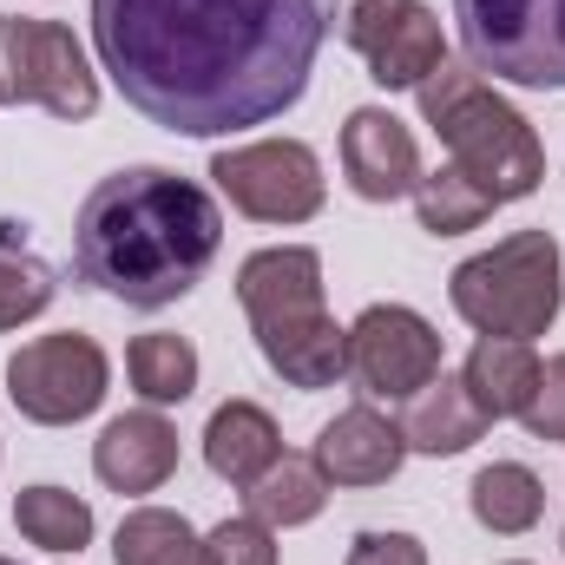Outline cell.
Segmentation results:
<instances>
[{"label":"cell","instance_id":"cell-1","mask_svg":"<svg viewBox=\"0 0 565 565\" xmlns=\"http://www.w3.org/2000/svg\"><path fill=\"white\" fill-rule=\"evenodd\" d=\"M329 20V0H93V46L139 119L231 139L309 93Z\"/></svg>","mask_w":565,"mask_h":565},{"label":"cell","instance_id":"cell-2","mask_svg":"<svg viewBox=\"0 0 565 565\" xmlns=\"http://www.w3.org/2000/svg\"><path fill=\"white\" fill-rule=\"evenodd\" d=\"M217 244H224L217 198L164 164H126L99 178L73 224L79 282L106 289L126 309L184 302L217 264Z\"/></svg>","mask_w":565,"mask_h":565},{"label":"cell","instance_id":"cell-3","mask_svg":"<svg viewBox=\"0 0 565 565\" xmlns=\"http://www.w3.org/2000/svg\"><path fill=\"white\" fill-rule=\"evenodd\" d=\"M237 302L250 316L257 355L289 388L316 395L349 375V329L322 302V257L309 244H270L237 264Z\"/></svg>","mask_w":565,"mask_h":565},{"label":"cell","instance_id":"cell-4","mask_svg":"<svg viewBox=\"0 0 565 565\" xmlns=\"http://www.w3.org/2000/svg\"><path fill=\"white\" fill-rule=\"evenodd\" d=\"M422 119L447 145V164L467 171L493 204H520L546 184V145L526 126L520 106H507L467 60H440L415 86Z\"/></svg>","mask_w":565,"mask_h":565},{"label":"cell","instance_id":"cell-5","mask_svg":"<svg viewBox=\"0 0 565 565\" xmlns=\"http://www.w3.org/2000/svg\"><path fill=\"white\" fill-rule=\"evenodd\" d=\"M447 302L480 335H513V342L546 335L565 309L559 237L553 231H513V237H500L493 250L467 257L447 277Z\"/></svg>","mask_w":565,"mask_h":565},{"label":"cell","instance_id":"cell-6","mask_svg":"<svg viewBox=\"0 0 565 565\" xmlns=\"http://www.w3.org/2000/svg\"><path fill=\"white\" fill-rule=\"evenodd\" d=\"M467 66L526 93L565 86V0H454Z\"/></svg>","mask_w":565,"mask_h":565},{"label":"cell","instance_id":"cell-7","mask_svg":"<svg viewBox=\"0 0 565 565\" xmlns=\"http://www.w3.org/2000/svg\"><path fill=\"white\" fill-rule=\"evenodd\" d=\"M0 86L7 106H40L66 126L99 113V73L73 26L40 20V13H7L0 20Z\"/></svg>","mask_w":565,"mask_h":565},{"label":"cell","instance_id":"cell-8","mask_svg":"<svg viewBox=\"0 0 565 565\" xmlns=\"http://www.w3.org/2000/svg\"><path fill=\"white\" fill-rule=\"evenodd\" d=\"M113 388V362L93 335L60 329V335H33L7 355V402L33 427H73L86 422Z\"/></svg>","mask_w":565,"mask_h":565},{"label":"cell","instance_id":"cell-9","mask_svg":"<svg viewBox=\"0 0 565 565\" xmlns=\"http://www.w3.org/2000/svg\"><path fill=\"white\" fill-rule=\"evenodd\" d=\"M217 191L231 198V211L257 217V224H309L329 198L322 158L302 139H250V145H224L211 158Z\"/></svg>","mask_w":565,"mask_h":565},{"label":"cell","instance_id":"cell-10","mask_svg":"<svg viewBox=\"0 0 565 565\" xmlns=\"http://www.w3.org/2000/svg\"><path fill=\"white\" fill-rule=\"evenodd\" d=\"M349 375L375 402H408L440 375V329L408 302H369L349 322Z\"/></svg>","mask_w":565,"mask_h":565},{"label":"cell","instance_id":"cell-11","mask_svg":"<svg viewBox=\"0 0 565 565\" xmlns=\"http://www.w3.org/2000/svg\"><path fill=\"white\" fill-rule=\"evenodd\" d=\"M342 40L362 53L369 79L382 93H415L427 73L447 60L440 13L422 0H342Z\"/></svg>","mask_w":565,"mask_h":565},{"label":"cell","instance_id":"cell-12","mask_svg":"<svg viewBox=\"0 0 565 565\" xmlns=\"http://www.w3.org/2000/svg\"><path fill=\"white\" fill-rule=\"evenodd\" d=\"M342 178L362 204L415 198L422 184V145L388 106H355L342 119Z\"/></svg>","mask_w":565,"mask_h":565},{"label":"cell","instance_id":"cell-13","mask_svg":"<svg viewBox=\"0 0 565 565\" xmlns=\"http://www.w3.org/2000/svg\"><path fill=\"white\" fill-rule=\"evenodd\" d=\"M309 460L322 467L329 487H388L402 473V460H408V434H402V422H388L375 402H355V408H342L335 422L316 434Z\"/></svg>","mask_w":565,"mask_h":565},{"label":"cell","instance_id":"cell-14","mask_svg":"<svg viewBox=\"0 0 565 565\" xmlns=\"http://www.w3.org/2000/svg\"><path fill=\"white\" fill-rule=\"evenodd\" d=\"M93 473H99V487H113L119 500L158 493V487L178 473V427L164 422L158 408L113 415L106 434L93 440Z\"/></svg>","mask_w":565,"mask_h":565},{"label":"cell","instance_id":"cell-15","mask_svg":"<svg viewBox=\"0 0 565 565\" xmlns=\"http://www.w3.org/2000/svg\"><path fill=\"white\" fill-rule=\"evenodd\" d=\"M487 427L493 422L480 415V402L467 395L460 375H434L422 395H408V415H402L408 454H427V460H454V454H467Z\"/></svg>","mask_w":565,"mask_h":565},{"label":"cell","instance_id":"cell-16","mask_svg":"<svg viewBox=\"0 0 565 565\" xmlns=\"http://www.w3.org/2000/svg\"><path fill=\"white\" fill-rule=\"evenodd\" d=\"M282 460V434L270 422V408L257 402H224L211 422H204V467L231 487H250L257 473H270Z\"/></svg>","mask_w":565,"mask_h":565},{"label":"cell","instance_id":"cell-17","mask_svg":"<svg viewBox=\"0 0 565 565\" xmlns=\"http://www.w3.org/2000/svg\"><path fill=\"white\" fill-rule=\"evenodd\" d=\"M460 382H467V395L480 402L487 422H520L526 402H533V388H540V355H533V342L480 335L473 355H467V369H460Z\"/></svg>","mask_w":565,"mask_h":565},{"label":"cell","instance_id":"cell-18","mask_svg":"<svg viewBox=\"0 0 565 565\" xmlns=\"http://www.w3.org/2000/svg\"><path fill=\"white\" fill-rule=\"evenodd\" d=\"M467 507H473V520H480L487 533L520 540V533H533L540 513H546V480H540L526 460H493V467L473 473Z\"/></svg>","mask_w":565,"mask_h":565},{"label":"cell","instance_id":"cell-19","mask_svg":"<svg viewBox=\"0 0 565 565\" xmlns=\"http://www.w3.org/2000/svg\"><path fill=\"white\" fill-rule=\"evenodd\" d=\"M244 507H250V520H264L270 533H289V526H309V520L329 507V480H322V467H316L309 454H289V447H282L277 467L244 487Z\"/></svg>","mask_w":565,"mask_h":565},{"label":"cell","instance_id":"cell-20","mask_svg":"<svg viewBox=\"0 0 565 565\" xmlns=\"http://www.w3.org/2000/svg\"><path fill=\"white\" fill-rule=\"evenodd\" d=\"M13 533L40 553H60V559L73 553L79 559L93 546V507L66 487H20L13 493Z\"/></svg>","mask_w":565,"mask_h":565},{"label":"cell","instance_id":"cell-21","mask_svg":"<svg viewBox=\"0 0 565 565\" xmlns=\"http://www.w3.org/2000/svg\"><path fill=\"white\" fill-rule=\"evenodd\" d=\"M126 375H132V395H139L145 408H178V402L198 395V349L184 335H164V329L132 335Z\"/></svg>","mask_w":565,"mask_h":565},{"label":"cell","instance_id":"cell-22","mask_svg":"<svg viewBox=\"0 0 565 565\" xmlns=\"http://www.w3.org/2000/svg\"><path fill=\"white\" fill-rule=\"evenodd\" d=\"M113 559L119 565H211L204 559V540L191 533L184 513L171 507H132L113 533Z\"/></svg>","mask_w":565,"mask_h":565},{"label":"cell","instance_id":"cell-23","mask_svg":"<svg viewBox=\"0 0 565 565\" xmlns=\"http://www.w3.org/2000/svg\"><path fill=\"white\" fill-rule=\"evenodd\" d=\"M493 211H500V204H493L467 171H454V164H434V171H422V184H415V217H422L427 237H467V231H480Z\"/></svg>","mask_w":565,"mask_h":565},{"label":"cell","instance_id":"cell-24","mask_svg":"<svg viewBox=\"0 0 565 565\" xmlns=\"http://www.w3.org/2000/svg\"><path fill=\"white\" fill-rule=\"evenodd\" d=\"M53 296H60V282H53V270L40 257L0 250V335L20 329V322H33V316H46Z\"/></svg>","mask_w":565,"mask_h":565},{"label":"cell","instance_id":"cell-25","mask_svg":"<svg viewBox=\"0 0 565 565\" xmlns=\"http://www.w3.org/2000/svg\"><path fill=\"white\" fill-rule=\"evenodd\" d=\"M204 559L211 565H277V533L264 520H224L204 533Z\"/></svg>","mask_w":565,"mask_h":565},{"label":"cell","instance_id":"cell-26","mask_svg":"<svg viewBox=\"0 0 565 565\" xmlns=\"http://www.w3.org/2000/svg\"><path fill=\"white\" fill-rule=\"evenodd\" d=\"M526 434L533 440H565V355H546L540 362V388H533V402H526Z\"/></svg>","mask_w":565,"mask_h":565},{"label":"cell","instance_id":"cell-27","mask_svg":"<svg viewBox=\"0 0 565 565\" xmlns=\"http://www.w3.org/2000/svg\"><path fill=\"white\" fill-rule=\"evenodd\" d=\"M349 565H427V546L415 533H355Z\"/></svg>","mask_w":565,"mask_h":565},{"label":"cell","instance_id":"cell-28","mask_svg":"<svg viewBox=\"0 0 565 565\" xmlns=\"http://www.w3.org/2000/svg\"><path fill=\"white\" fill-rule=\"evenodd\" d=\"M0 106H7V86H0Z\"/></svg>","mask_w":565,"mask_h":565},{"label":"cell","instance_id":"cell-29","mask_svg":"<svg viewBox=\"0 0 565 565\" xmlns=\"http://www.w3.org/2000/svg\"><path fill=\"white\" fill-rule=\"evenodd\" d=\"M507 565H526V559H507Z\"/></svg>","mask_w":565,"mask_h":565},{"label":"cell","instance_id":"cell-30","mask_svg":"<svg viewBox=\"0 0 565 565\" xmlns=\"http://www.w3.org/2000/svg\"><path fill=\"white\" fill-rule=\"evenodd\" d=\"M559 546H565V533H559Z\"/></svg>","mask_w":565,"mask_h":565},{"label":"cell","instance_id":"cell-31","mask_svg":"<svg viewBox=\"0 0 565 565\" xmlns=\"http://www.w3.org/2000/svg\"><path fill=\"white\" fill-rule=\"evenodd\" d=\"M0 565H13V559H0Z\"/></svg>","mask_w":565,"mask_h":565}]
</instances>
